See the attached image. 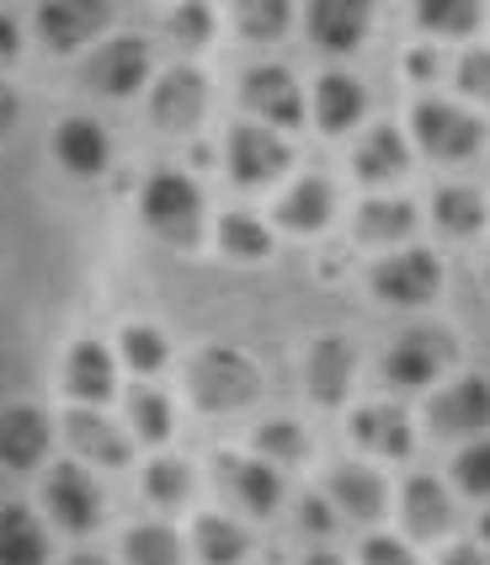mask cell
I'll return each instance as SVG.
<instances>
[{
  "label": "cell",
  "instance_id": "obj_15",
  "mask_svg": "<svg viewBox=\"0 0 490 565\" xmlns=\"http://www.w3.org/2000/svg\"><path fill=\"white\" fill-rule=\"evenodd\" d=\"M352 374H358V347L347 337H320L315 358H309V395L320 406H341L352 390Z\"/></svg>",
  "mask_w": 490,
  "mask_h": 565
},
{
  "label": "cell",
  "instance_id": "obj_23",
  "mask_svg": "<svg viewBox=\"0 0 490 565\" xmlns=\"http://www.w3.org/2000/svg\"><path fill=\"white\" fill-rule=\"evenodd\" d=\"M54 150H60V160L75 177H96V171L107 166V134H102L92 118H64Z\"/></svg>",
  "mask_w": 490,
  "mask_h": 565
},
{
  "label": "cell",
  "instance_id": "obj_27",
  "mask_svg": "<svg viewBox=\"0 0 490 565\" xmlns=\"http://www.w3.org/2000/svg\"><path fill=\"white\" fill-rule=\"evenodd\" d=\"M405 171V139L400 128H373L363 145H358V177L363 182H390Z\"/></svg>",
  "mask_w": 490,
  "mask_h": 565
},
{
  "label": "cell",
  "instance_id": "obj_32",
  "mask_svg": "<svg viewBox=\"0 0 490 565\" xmlns=\"http://www.w3.org/2000/svg\"><path fill=\"white\" fill-rule=\"evenodd\" d=\"M235 28L245 38H277V32H288V0H241L235 6Z\"/></svg>",
  "mask_w": 490,
  "mask_h": 565
},
{
  "label": "cell",
  "instance_id": "obj_34",
  "mask_svg": "<svg viewBox=\"0 0 490 565\" xmlns=\"http://www.w3.org/2000/svg\"><path fill=\"white\" fill-rule=\"evenodd\" d=\"M134 427H139L145 443H166L171 438V401L155 395V390H139L134 395Z\"/></svg>",
  "mask_w": 490,
  "mask_h": 565
},
{
  "label": "cell",
  "instance_id": "obj_45",
  "mask_svg": "<svg viewBox=\"0 0 490 565\" xmlns=\"http://www.w3.org/2000/svg\"><path fill=\"white\" fill-rule=\"evenodd\" d=\"M443 565H486V555H480L475 544H454V550L443 555Z\"/></svg>",
  "mask_w": 490,
  "mask_h": 565
},
{
  "label": "cell",
  "instance_id": "obj_36",
  "mask_svg": "<svg viewBox=\"0 0 490 565\" xmlns=\"http://www.w3.org/2000/svg\"><path fill=\"white\" fill-rule=\"evenodd\" d=\"M480 22V6L475 0H427L422 6V28L432 32H469Z\"/></svg>",
  "mask_w": 490,
  "mask_h": 565
},
{
  "label": "cell",
  "instance_id": "obj_26",
  "mask_svg": "<svg viewBox=\"0 0 490 565\" xmlns=\"http://www.w3.org/2000/svg\"><path fill=\"white\" fill-rule=\"evenodd\" d=\"M198 555L203 565H241L251 555V534H245L241 523H230V518H198Z\"/></svg>",
  "mask_w": 490,
  "mask_h": 565
},
{
  "label": "cell",
  "instance_id": "obj_24",
  "mask_svg": "<svg viewBox=\"0 0 490 565\" xmlns=\"http://www.w3.org/2000/svg\"><path fill=\"white\" fill-rule=\"evenodd\" d=\"M358 113H363V86L352 81V75H320V86H315V118H320V128H331V134H341V128L358 124Z\"/></svg>",
  "mask_w": 490,
  "mask_h": 565
},
{
  "label": "cell",
  "instance_id": "obj_47",
  "mask_svg": "<svg viewBox=\"0 0 490 565\" xmlns=\"http://www.w3.org/2000/svg\"><path fill=\"white\" fill-rule=\"evenodd\" d=\"M70 565H107V561H102V555H75Z\"/></svg>",
  "mask_w": 490,
  "mask_h": 565
},
{
  "label": "cell",
  "instance_id": "obj_41",
  "mask_svg": "<svg viewBox=\"0 0 490 565\" xmlns=\"http://www.w3.org/2000/svg\"><path fill=\"white\" fill-rule=\"evenodd\" d=\"M358 555H363V565H416V555H411L400 539H390V534H373Z\"/></svg>",
  "mask_w": 490,
  "mask_h": 565
},
{
  "label": "cell",
  "instance_id": "obj_28",
  "mask_svg": "<svg viewBox=\"0 0 490 565\" xmlns=\"http://www.w3.org/2000/svg\"><path fill=\"white\" fill-rule=\"evenodd\" d=\"M416 230V209L405 198H373L358 209V235L363 241H405Z\"/></svg>",
  "mask_w": 490,
  "mask_h": 565
},
{
  "label": "cell",
  "instance_id": "obj_37",
  "mask_svg": "<svg viewBox=\"0 0 490 565\" xmlns=\"http://www.w3.org/2000/svg\"><path fill=\"white\" fill-rule=\"evenodd\" d=\"M256 448H262L267 459L299 465V459H305V433H299V422H267V427L256 433Z\"/></svg>",
  "mask_w": 490,
  "mask_h": 565
},
{
  "label": "cell",
  "instance_id": "obj_20",
  "mask_svg": "<svg viewBox=\"0 0 490 565\" xmlns=\"http://www.w3.org/2000/svg\"><path fill=\"white\" fill-rule=\"evenodd\" d=\"M219 470H224V486L241 497L245 512L267 518L283 502V480H277L273 465H262V459H219Z\"/></svg>",
  "mask_w": 490,
  "mask_h": 565
},
{
  "label": "cell",
  "instance_id": "obj_38",
  "mask_svg": "<svg viewBox=\"0 0 490 565\" xmlns=\"http://www.w3.org/2000/svg\"><path fill=\"white\" fill-rule=\"evenodd\" d=\"M454 475H459V486L469 497H490V438L469 443L459 459H454Z\"/></svg>",
  "mask_w": 490,
  "mask_h": 565
},
{
  "label": "cell",
  "instance_id": "obj_46",
  "mask_svg": "<svg viewBox=\"0 0 490 565\" xmlns=\"http://www.w3.org/2000/svg\"><path fill=\"white\" fill-rule=\"evenodd\" d=\"M305 565H347V561H341V555H326V550H320V555H309Z\"/></svg>",
  "mask_w": 490,
  "mask_h": 565
},
{
  "label": "cell",
  "instance_id": "obj_30",
  "mask_svg": "<svg viewBox=\"0 0 490 565\" xmlns=\"http://www.w3.org/2000/svg\"><path fill=\"white\" fill-rule=\"evenodd\" d=\"M432 209H437V224H443L448 235H475V230L486 224V198L475 188H443Z\"/></svg>",
  "mask_w": 490,
  "mask_h": 565
},
{
  "label": "cell",
  "instance_id": "obj_19",
  "mask_svg": "<svg viewBox=\"0 0 490 565\" xmlns=\"http://www.w3.org/2000/svg\"><path fill=\"white\" fill-rule=\"evenodd\" d=\"M64 438H70V448L75 454H86V459H96V465H128V438H122L113 422H102L96 411H70L64 416Z\"/></svg>",
  "mask_w": 490,
  "mask_h": 565
},
{
  "label": "cell",
  "instance_id": "obj_9",
  "mask_svg": "<svg viewBox=\"0 0 490 565\" xmlns=\"http://www.w3.org/2000/svg\"><path fill=\"white\" fill-rule=\"evenodd\" d=\"M459 347H454V337H443V331H411V337H400V347L390 352V363H384V374H390V384H400V390H422V384H432V379L443 374V363L454 358Z\"/></svg>",
  "mask_w": 490,
  "mask_h": 565
},
{
  "label": "cell",
  "instance_id": "obj_48",
  "mask_svg": "<svg viewBox=\"0 0 490 565\" xmlns=\"http://www.w3.org/2000/svg\"><path fill=\"white\" fill-rule=\"evenodd\" d=\"M480 539H486V544H490V512H486V518H480Z\"/></svg>",
  "mask_w": 490,
  "mask_h": 565
},
{
  "label": "cell",
  "instance_id": "obj_2",
  "mask_svg": "<svg viewBox=\"0 0 490 565\" xmlns=\"http://www.w3.org/2000/svg\"><path fill=\"white\" fill-rule=\"evenodd\" d=\"M145 220L166 235V241H198L203 235V192L187 182L182 171H155L145 182Z\"/></svg>",
  "mask_w": 490,
  "mask_h": 565
},
{
  "label": "cell",
  "instance_id": "obj_8",
  "mask_svg": "<svg viewBox=\"0 0 490 565\" xmlns=\"http://www.w3.org/2000/svg\"><path fill=\"white\" fill-rule=\"evenodd\" d=\"M437 282H443V267H437L432 252H400L373 267V288L390 305H427L437 294Z\"/></svg>",
  "mask_w": 490,
  "mask_h": 565
},
{
  "label": "cell",
  "instance_id": "obj_29",
  "mask_svg": "<svg viewBox=\"0 0 490 565\" xmlns=\"http://www.w3.org/2000/svg\"><path fill=\"white\" fill-rule=\"evenodd\" d=\"M122 555H128V565H182V539L166 523H139L122 539Z\"/></svg>",
  "mask_w": 490,
  "mask_h": 565
},
{
  "label": "cell",
  "instance_id": "obj_17",
  "mask_svg": "<svg viewBox=\"0 0 490 565\" xmlns=\"http://www.w3.org/2000/svg\"><path fill=\"white\" fill-rule=\"evenodd\" d=\"M352 438L379 459H405L411 454V416L400 406H363L352 416Z\"/></svg>",
  "mask_w": 490,
  "mask_h": 565
},
{
  "label": "cell",
  "instance_id": "obj_12",
  "mask_svg": "<svg viewBox=\"0 0 490 565\" xmlns=\"http://www.w3.org/2000/svg\"><path fill=\"white\" fill-rule=\"evenodd\" d=\"M49 416L38 406H6L0 411V465L6 470H32L43 454H49Z\"/></svg>",
  "mask_w": 490,
  "mask_h": 565
},
{
  "label": "cell",
  "instance_id": "obj_33",
  "mask_svg": "<svg viewBox=\"0 0 490 565\" xmlns=\"http://www.w3.org/2000/svg\"><path fill=\"white\" fill-rule=\"evenodd\" d=\"M145 497L155 507H177L187 497V465L182 459H155L145 470Z\"/></svg>",
  "mask_w": 490,
  "mask_h": 565
},
{
  "label": "cell",
  "instance_id": "obj_39",
  "mask_svg": "<svg viewBox=\"0 0 490 565\" xmlns=\"http://www.w3.org/2000/svg\"><path fill=\"white\" fill-rule=\"evenodd\" d=\"M171 28H177V38H182L187 49H203V43L214 38V11L192 0V6H182V11L171 17Z\"/></svg>",
  "mask_w": 490,
  "mask_h": 565
},
{
  "label": "cell",
  "instance_id": "obj_31",
  "mask_svg": "<svg viewBox=\"0 0 490 565\" xmlns=\"http://www.w3.org/2000/svg\"><path fill=\"white\" fill-rule=\"evenodd\" d=\"M219 241H224V252L241 256V262H262L267 246H273V235L251 220V214H230V220L219 224Z\"/></svg>",
  "mask_w": 490,
  "mask_h": 565
},
{
  "label": "cell",
  "instance_id": "obj_10",
  "mask_svg": "<svg viewBox=\"0 0 490 565\" xmlns=\"http://www.w3.org/2000/svg\"><path fill=\"white\" fill-rule=\"evenodd\" d=\"M277 171H288V145L277 139L273 128H256V124L230 128V177L235 182L262 188V182H273Z\"/></svg>",
  "mask_w": 490,
  "mask_h": 565
},
{
  "label": "cell",
  "instance_id": "obj_25",
  "mask_svg": "<svg viewBox=\"0 0 490 565\" xmlns=\"http://www.w3.org/2000/svg\"><path fill=\"white\" fill-rule=\"evenodd\" d=\"M331 209H337V192L326 188L320 177H305L299 188L277 203V220L288 224V230H320V224L331 220Z\"/></svg>",
  "mask_w": 490,
  "mask_h": 565
},
{
  "label": "cell",
  "instance_id": "obj_7",
  "mask_svg": "<svg viewBox=\"0 0 490 565\" xmlns=\"http://www.w3.org/2000/svg\"><path fill=\"white\" fill-rule=\"evenodd\" d=\"M107 22H113V6H102V0H49L38 11V32H43V43L54 54H70V49L92 43Z\"/></svg>",
  "mask_w": 490,
  "mask_h": 565
},
{
  "label": "cell",
  "instance_id": "obj_11",
  "mask_svg": "<svg viewBox=\"0 0 490 565\" xmlns=\"http://www.w3.org/2000/svg\"><path fill=\"white\" fill-rule=\"evenodd\" d=\"M49 512L60 518V529H70V534H92L96 518H102L96 480L86 470H75V465H60L49 475Z\"/></svg>",
  "mask_w": 490,
  "mask_h": 565
},
{
  "label": "cell",
  "instance_id": "obj_42",
  "mask_svg": "<svg viewBox=\"0 0 490 565\" xmlns=\"http://www.w3.org/2000/svg\"><path fill=\"white\" fill-rule=\"evenodd\" d=\"M305 529H309V534H331V529H337L331 507L320 502V497H305Z\"/></svg>",
  "mask_w": 490,
  "mask_h": 565
},
{
  "label": "cell",
  "instance_id": "obj_43",
  "mask_svg": "<svg viewBox=\"0 0 490 565\" xmlns=\"http://www.w3.org/2000/svg\"><path fill=\"white\" fill-rule=\"evenodd\" d=\"M17 43H22V32H17V22L0 11V64H11L17 60Z\"/></svg>",
  "mask_w": 490,
  "mask_h": 565
},
{
  "label": "cell",
  "instance_id": "obj_16",
  "mask_svg": "<svg viewBox=\"0 0 490 565\" xmlns=\"http://www.w3.org/2000/svg\"><path fill=\"white\" fill-rule=\"evenodd\" d=\"M368 32V6L363 0H315L309 6V38L331 54L358 49V38Z\"/></svg>",
  "mask_w": 490,
  "mask_h": 565
},
{
  "label": "cell",
  "instance_id": "obj_44",
  "mask_svg": "<svg viewBox=\"0 0 490 565\" xmlns=\"http://www.w3.org/2000/svg\"><path fill=\"white\" fill-rule=\"evenodd\" d=\"M17 113H22V102H17V92L11 86H0V139L17 128Z\"/></svg>",
  "mask_w": 490,
  "mask_h": 565
},
{
  "label": "cell",
  "instance_id": "obj_6",
  "mask_svg": "<svg viewBox=\"0 0 490 565\" xmlns=\"http://www.w3.org/2000/svg\"><path fill=\"white\" fill-rule=\"evenodd\" d=\"M416 139L427 145L432 156L464 160L475 156V145H480V118L454 107V102H422L416 107Z\"/></svg>",
  "mask_w": 490,
  "mask_h": 565
},
{
  "label": "cell",
  "instance_id": "obj_22",
  "mask_svg": "<svg viewBox=\"0 0 490 565\" xmlns=\"http://www.w3.org/2000/svg\"><path fill=\"white\" fill-rule=\"evenodd\" d=\"M64 384H70V395H81V401H113V390H118V374H113V358H107V347L102 342H81L70 352V363H64Z\"/></svg>",
  "mask_w": 490,
  "mask_h": 565
},
{
  "label": "cell",
  "instance_id": "obj_14",
  "mask_svg": "<svg viewBox=\"0 0 490 565\" xmlns=\"http://www.w3.org/2000/svg\"><path fill=\"white\" fill-rule=\"evenodd\" d=\"M400 523L411 539H437L454 529V502L443 491V480L432 475H411L405 480V497H400Z\"/></svg>",
  "mask_w": 490,
  "mask_h": 565
},
{
  "label": "cell",
  "instance_id": "obj_3",
  "mask_svg": "<svg viewBox=\"0 0 490 565\" xmlns=\"http://www.w3.org/2000/svg\"><path fill=\"white\" fill-rule=\"evenodd\" d=\"M203 113H209V81L198 75V70H166L160 81H155V96H150V118L160 128H171V134H187V128L203 124Z\"/></svg>",
  "mask_w": 490,
  "mask_h": 565
},
{
  "label": "cell",
  "instance_id": "obj_1",
  "mask_svg": "<svg viewBox=\"0 0 490 565\" xmlns=\"http://www.w3.org/2000/svg\"><path fill=\"white\" fill-rule=\"evenodd\" d=\"M187 390H192V401H198V406L235 411V406H251V401H256L262 374H256V363L241 358V352H230V347H209V352H198V358H192V369H187Z\"/></svg>",
  "mask_w": 490,
  "mask_h": 565
},
{
  "label": "cell",
  "instance_id": "obj_21",
  "mask_svg": "<svg viewBox=\"0 0 490 565\" xmlns=\"http://www.w3.org/2000/svg\"><path fill=\"white\" fill-rule=\"evenodd\" d=\"M0 565H49V534L28 507H0Z\"/></svg>",
  "mask_w": 490,
  "mask_h": 565
},
{
  "label": "cell",
  "instance_id": "obj_40",
  "mask_svg": "<svg viewBox=\"0 0 490 565\" xmlns=\"http://www.w3.org/2000/svg\"><path fill=\"white\" fill-rule=\"evenodd\" d=\"M459 86H464L469 96L490 102V49H475V54H464V64H459Z\"/></svg>",
  "mask_w": 490,
  "mask_h": 565
},
{
  "label": "cell",
  "instance_id": "obj_13",
  "mask_svg": "<svg viewBox=\"0 0 490 565\" xmlns=\"http://www.w3.org/2000/svg\"><path fill=\"white\" fill-rule=\"evenodd\" d=\"M245 102L267 118V124H283V128H299L305 124V96L294 86V75L283 64H256L245 75Z\"/></svg>",
  "mask_w": 490,
  "mask_h": 565
},
{
  "label": "cell",
  "instance_id": "obj_5",
  "mask_svg": "<svg viewBox=\"0 0 490 565\" xmlns=\"http://www.w3.org/2000/svg\"><path fill=\"white\" fill-rule=\"evenodd\" d=\"M432 427L437 438H480L490 427V384L480 374L448 384L437 401H432Z\"/></svg>",
  "mask_w": 490,
  "mask_h": 565
},
{
  "label": "cell",
  "instance_id": "obj_18",
  "mask_svg": "<svg viewBox=\"0 0 490 565\" xmlns=\"http://www.w3.org/2000/svg\"><path fill=\"white\" fill-rule=\"evenodd\" d=\"M331 497H337L341 512H352V518H384V507H390V486H384V475L379 470H363V465H337L331 475Z\"/></svg>",
  "mask_w": 490,
  "mask_h": 565
},
{
  "label": "cell",
  "instance_id": "obj_4",
  "mask_svg": "<svg viewBox=\"0 0 490 565\" xmlns=\"http://www.w3.org/2000/svg\"><path fill=\"white\" fill-rule=\"evenodd\" d=\"M145 75H150V43L145 38H113V43H102L86 64V81H92V92L102 96H134L145 86Z\"/></svg>",
  "mask_w": 490,
  "mask_h": 565
},
{
  "label": "cell",
  "instance_id": "obj_35",
  "mask_svg": "<svg viewBox=\"0 0 490 565\" xmlns=\"http://www.w3.org/2000/svg\"><path fill=\"white\" fill-rule=\"evenodd\" d=\"M166 352H171V347H166V337H160V331H150V326H128V331H122V358H128L139 374H155V369L166 363Z\"/></svg>",
  "mask_w": 490,
  "mask_h": 565
}]
</instances>
